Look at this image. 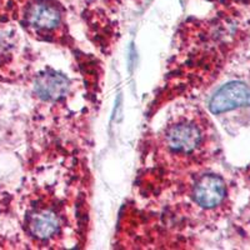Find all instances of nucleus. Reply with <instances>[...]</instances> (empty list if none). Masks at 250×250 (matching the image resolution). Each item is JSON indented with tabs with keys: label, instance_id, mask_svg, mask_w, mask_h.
I'll return each instance as SVG.
<instances>
[{
	"label": "nucleus",
	"instance_id": "obj_5",
	"mask_svg": "<svg viewBox=\"0 0 250 250\" xmlns=\"http://www.w3.org/2000/svg\"><path fill=\"white\" fill-rule=\"evenodd\" d=\"M28 20L39 29H53L59 24L60 15L54 6L46 3H37L28 10Z\"/></svg>",
	"mask_w": 250,
	"mask_h": 250
},
{
	"label": "nucleus",
	"instance_id": "obj_4",
	"mask_svg": "<svg viewBox=\"0 0 250 250\" xmlns=\"http://www.w3.org/2000/svg\"><path fill=\"white\" fill-rule=\"evenodd\" d=\"M69 82L59 74L42 75L35 82V91L42 99L58 100L66 95Z\"/></svg>",
	"mask_w": 250,
	"mask_h": 250
},
{
	"label": "nucleus",
	"instance_id": "obj_2",
	"mask_svg": "<svg viewBox=\"0 0 250 250\" xmlns=\"http://www.w3.org/2000/svg\"><path fill=\"white\" fill-rule=\"evenodd\" d=\"M227 194L225 184L219 176L205 175L194 189V199L200 207L210 209L223 202Z\"/></svg>",
	"mask_w": 250,
	"mask_h": 250
},
{
	"label": "nucleus",
	"instance_id": "obj_3",
	"mask_svg": "<svg viewBox=\"0 0 250 250\" xmlns=\"http://www.w3.org/2000/svg\"><path fill=\"white\" fill-rule=\"evenodd\" d=\"M202 135L195 125L179 124L174 125L167 131V145L174 151L190 153L199 145Z\"/></svg>",
	"mask_w": 250,
	"mask_h": 250
},
{
	"label": "nucleus",
	"instance_id": "obj_1",
	"mask_svg": "<svg viewBox=\"0 0 250 250\" xmlns=\"http://www.w3.org/2000/svg\"><path fill=\"white\" fill-rule=\"evenodd\" d=\"M250 105V88L244 83L231 82L219 89L210 100L211 113L222 114Z\"/></svg>",
	"mask_w": 250,
	"mask_h": 250
},
{
	"label": "nucleus",
	"instance_id": "obj_6",
	"mask_svg": "<svg viewBox=\"0 0 250 250\" xmlns=\"http://www.w3.org/2000/svg\"><path fill=\"white\" fill-rule=\"evenodd\" d=\"M30 233L39 239H48L57 233L59 220L53 211H40L30 220Z\"/></svg>",
	"mask_w": 250,
	"mask_h": 250
}]
</instances>
